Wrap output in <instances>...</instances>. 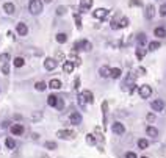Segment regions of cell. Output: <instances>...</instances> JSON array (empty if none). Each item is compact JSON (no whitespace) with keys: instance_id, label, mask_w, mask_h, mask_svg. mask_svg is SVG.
Returning a JSON list of instances; mask_svg holds the SVG:
<instances>
[{"instance_id":"6da1fadb","label":"cell","mask_w":166,"mask_h":158,"mask_svg":"<svg viewBox=\"0 0 166 158\" xmlns=\"http://www.w3.org/2000/svg\"><path fill=\"white\" fill-rule=\"evenodd\" d=\"M28 11L32 14H39L41 11H42V2H41V0H30Z\"/></svg>"},{"instance_id":"7a4b0ae2","label":"cell","mask_w":166,"mask_h":158,"mask_svg":"<svg viewBox=\"0 0 166 158\" xmlns=\"http://www.w3.org/2000/svg\"><path fill=\"white\" fill-rule=\"evenodd\" d=\"M74 52H79V50H85V52H90V50L92 49V44L90 41H86V39H82V41H77L75 42V45H74Z\"/></svg>"},{"instance_id":"3957f363","label":"cell","mask_w":166,"mask_h":158,"mask_svg":"<svg viewBox=\"0 0 166 158\" xmlns=\"http://www.w3.org/2000/svg\"><path fill=\"white\" fill-rule=\"evenodd\" d=\"M150 94H152V88H150L149 84H143V86L140 88L141 99H147V97H150Z\"/></svg>"},{"instance_id":"277c9868","label":"cell","mask_w":166,"mask_h":158,"mask_svg":"<svg viewBox=\"0 0 166 158\" xmlns=\"http://www.w3.org/2000/svg\"><path fill=\"white\" fill-rule=\"evenodd\" d=\"M111 130H113L114 135H118V136H121V135L125 133V127L121 124V122H114L113 127H111Z\"/></svg>"},{"instance_id":"5b68a950","label":"cell","mask_w":166,"mask_h":158,"mask_svg":"<svg viewBox=\"0 0 166 158\" xmlns=\"http://www.w3.org/2000/svg\"><path fill=\"white\" fill-rule=\"evenodd\" d=\"M56 136H60L61 139H71V138H74V132L72 130H58Z\"/></svg>"},{"instance_id":"8992f818","label":"cell","mask_w":166,"mask_h":158,"mask_svg":"<svg viewBox=\"0 0 166 158\" xmlns=\"http://www.w3.org/2000/svg\"><path fill=\"white\" fill-rule=\"evenodd\" d=\"M69 121H71V124H74V125L82 124V114L77 113V111H74V113L69 114Z\"/></svg>"},{"instance_id":"52a82bcc","label":"cell","mask_w":166,"mask_h":158,"mask_svg":"<svg viewBox=\"0 0 166 158\" xmlns=\"http://www.w3.org/2000/svg\"><path fill=\"white\" fill-rule=\"evenodd\" d=\"M56 60L55 58H45V61H44V67L47 69V71H53V69L56 67Z\"/></svg>"},{"instance_id":"ba28073f","label":"cell","mask_w":166,"mask_h":158,"mask_svg":"<svg viewBox=\"0 0 166 158\" xmlns=\"http://www.w3.org/2000/svg\"><path fill=\"white\" fill-rule=\"evenodd\" d=\"M80 95L83 97V100H85L86 103H92V102H94V95H92L91 91H86V89H85V91L80 92Z\"/></svg>"},{"instance_id":"9c48e42d","label":"cell","mask_w":166,"mask_h":158,"mask_svg":"<svg viewBox=\"0 0 166 158\" xmlns=\"http://www.w3.org/2000/svg\"><path fill=\"white\" fill-rule=\"evenodd\" d=\"M107 14H108V10H105V8H97L94 13H92V16H94L96 19H105Z\"/></svg>"},{"instance_id":"30bf717a","label":"cell","mask_w":166,"mask_h":158,"mask_svg":"<svg viewBox=\"0 0 166 158\" xmlns=\"http://www.w3.org/2000/svg\"><path fill=\"white\" fill-rule=\"evenodd\" d=\"M16 32L21 34V36H25V34L28 33V28H27V25L24 24V22H19V24L16 25Z\"/></svg>"},{"instance_id":"8fae6325","label":"cell","mask_w":166,"mask_h":158,"mask_svg":"<svg viewBox=\"0 0 166 158\" xmlns=\"http://www.w3.org/2000/svg\"><path fill=\"white\" fill-rule=\"evenodd\" d=\"M11 133L16 135V136H21V135L24 133V127H22L21 124H14V125H11Z\"/></svg>"},{"instance_id":"7c38bea8","label":"cell","mask_w":166,"mask_h":158,"mask_svg":"<svg viewBox=\"0 0 166 158\" xmlns=\"http://www.w3.org/2000/svg\"><path fill=\"white\" fill-rule=\"evenodd\" d=\"M150 106H152L154 111H161V110L165 108V103L161 102V100H154V102L150 103Z\"/></svg>"},{"instance_id":"4fadbf2b","label":"cell","mask_w":166,"mask_h":158,"mask_svg":"<svg viewBox=\"0 0 166 158\" xmlns=\"http://www.w3.org/2000/svg\"><path fill=\"white\" fill-rule=\"evenodd\" d=\"M3 11H5L6 14H14V11H16V6H14L11 2H6L5 5H3Z\"/></svg>"},{"instance_id":"5bb4252c","label":"cell","mask_w":166,"mask_h":158,"mask_svg":"<svg viewBox=\"0 0 166 158\" xmlns=\"http://www.w3.org/2000/svg\"><path fill=\"white\" fill-rule=\"evenodd\" d=\"M155 16V6L154 5H147L146 6V17L147 19H154Z\"/></svg>"},{"instance_id":"9a60e30c","label":"cell","mask_w":166,"mask_h":158,"mask_svg":"<svg viewBox=\"0 0 166 158\" xmlns=\"http://www.w3.org/2000/svg\"><path fill=\"white\" fill-rule=\"evenodd\" d=\"M74 63H71V61H64L63 64V71L66 72V74H72V71H74Z\"/></svg>"},{"instance_id":"2e32d148","label":"cell","mask_w":166,"mask_h":158,"mask_svg":"<svg viewBox=\"0 0 166 158\" xmlns=\"http://www.w3.org/2000/svg\"><path fill=\"white\" fill-rule=\"evenodd\" d=\"M49 88H52V89H60V88H61V82L58 78H52L49 82Z\"/></svg>"},{"instance_id":"e0dca14e","label":"cell","mask_w":166,"mask_h":158,"mask_svg":"<svg viewBox=\"0 0 166 158\" xmlns=\"http://www.w3.org/2000/svg\"><path fill=\"white\" fill-rule=\"evenodd\" d=\"M154 34H155L157 38H166V30L163 27H157V28L154 30Z\"/></svg>"},{"instance_id":"ac0fdd59","label":"cell","mask_w":166,"mask_h":158,"mask_svg":"<svg viewBox=\"0 0 166 158\" xmlns=\"http://www.w3.org/2000/svg\"><path fill=\"white\" fill-rule=\"evenodd\" d=\"M121 74H122V72H121V69H119V67H111L110 69V77H111V78H119Z\"/></svg>"},{"instance_id":"d6986e66","label":"cell","mask_w":166,"mask_h":158,"mask_svg":"<svg viewBox=\"0 0 166 158\" xmlns=\"http://www.w3.org/2000/svg\"><path fill=\"white\" fill-rule=\"evenodd\" d=\"M69 61L74 63V66H75V64L79 66V64H80V58L77 56V52H71V53H69Z\"/></svg>"},{"instance_id":"ffe728a7","label":"cell","mask_w":166,"mask_h":158,"mask_svg":"<svg viewBox=\"0 0 166 158\" xmlns=\"http://www.w3.org/2000/svg\"><path fill=\"white\" fill-rule=\"evenodd\" d=\"M5 146H6V149L13 150L14 147H16V141H14L13 138H6V139H5Z\"/></svg>"},{"instance_id":"44dd1931","label":"cell","mask_w":166,"mask_h":158,"mask_svg":"<svg viewBox=\"0 0 166 158\" xmlns=\"http://www.w3.org/2000/svg\"><path fill=\"white\" fill-rule=\"evenodd\" d=\"M146 132H147V135L149 136H152V138H157L158 136V130L155 128V127H147V128H146Z\"/></svg>"},{"instance_id":"7402d4cb","label":"cell","mask_w":166,"mask_h":158,"mask_svg":"<svg viewBox=\"0 0 166 158\" xmlns=\"http://www.w3.org/2000/svg\"><path fill=\"white\" fill-rule=\"evenodd\" d=\"M80 6L82 10H90L92 6V0H80Z\"/></svg>"},{"instance_id":"603a6c76","label":"cell","mask_w":166,"mask_h":158,"mask_svg":"<svg viewBox=\"0 0 166 158\" xmlns=\"http://www.w3.org/2000/svg\"><path fill=\"white\" fill-rule=\"evenodd\" d=\"M99 74H100V77H103V78H105V77L110 75V67H108V66H102V67L99 69Z\"/></svg>"},{"instance_id":"cb8c5ba5","label":"cell","mask_w":166,"mask_h":158,"mask_svg":"<svg viewBox=\"0 0 166 158\" xmlns=\"http://www.w3.org/2000/svg\"><path fill=\"white\" fill-rule=\"evenodd\" d=\"M25 64V60L22 58V56H16V58H14V66L16 67H22Z\"/></svg>"},{"instance_id":"d4e9b609","label":"cell","mask_w":166,"mask_h":158,"mask_svg":"<svg viewBox=\"0 0 166 158\" xmlns=\"http://www.w3.org/2000/svg\"><path fill=\"white\" fill-rule=\"evenodd\" d=\"M56 100H58V97H56V95L50 94L49 97H47V103H49L50 106H55V105H56Z\"/></svg>"},{"instance_id":"484cf974","label":"cell","mask_w":166,"mask_h":158,"mask_svg":"<svg viewBox=\"0 0 166 158\" xmlns=\"http://www.w3.org/2000/svg\"><path fill=\"white\" fill-rule=\"evenodd\" d=\"M68 41V36L64 33H58L56 34V42H60V44H64V42Z\"/></svg>"},{"instance_id":"4316f807","label":"cell","mask_w":166,"mask_h":158,"mask_svg":"<svg viewBox=\"0 0 166 158\" xmlns=\"http://www.w3.org/2000/svg\"><path fill=\"white\" fill-rule=\"evenodd\" d=\"M138 147H140L141 150L147 149L149 147V141L147 139H140V141H138Z\"/></svg>"},{"instance_id":"83f0119b","label":"cell","mask_w":166,"mask_h":158,"mask_svg":"<svg viewBox=\"0 0 166 158\" xmlns=\"http://www.w3.org/2000/svg\"><path fill=\"white\" fill-rule=\"evenodd\" d=\"M86 142L90 146H96V136H94V135H91V133H88L86 135Z\"/></svg>"},{"instance_id":"f1b7e54d","label":"cell","mask_w":166,"mask_h":158,"mask_svg":"<svg viewBox=\"0 0 166 158\" xmlns=\"http://www.w3.org/2000/svg\"><path fill=\"white\" fill-rule=\"evenodd\" d=\"M49 84H45L44 82H38L34 84V88H36V91H45V88H47Z\"/></svg>"},{"instance_id":"f546056e","label":"cell","mask_w":166,"mask_h":158,"mask_svg":"<svg viewBox=\"0 0 166 158\" xmlns=\"http://www.w3.org/2000/svg\"><path fill=\"white\" fill-rule=\"evenodd\" d=\"M30 117H32V121H39V119L42 117V113H41V111H33Z\"/></svg>"},{"instance_id":"4dcf8cb0","label":"cell","mask_w":166,"mask_h":158,"mask_svg":"<svg viewBox=\"0 0 166 158\" xmlns=\"http://www.w3.org/2000/svg\"><path fill=\"white\" fill-rule=\"evenodd\" d=\"M10 60H11L10 53H2V55H0V61H2L3 64H6V63H8Z\"/></svg>"},{"instance_id":"1f68e13d","label":"cell","mask_w":166,"mask_h":158,"mask_svg":"<svg viewBox=\"0 0 166 158\" xmlns=\"http://www.w3.org/2000/svg\"><path fill=\"white\" fill-rule=\"evenodd\" d=\"M44 146H45V149H49V150H55L56 149V142H53V141H47Z\"/></svg>"},{"instance_id":"d6a6232c","label":"cell","mask_w":166,"mask_h":158,"mask_svg":"<svg viewBox=\"0 0 166 158\" xmlns=\"http://www.w3.org/2000/svg\"><path fill=\"white\" fill-rule=\"evenodd\" d=\"M157 49H160V42H158V41H152L149 44V50H157Z\"/></svg>"},{"instance_id":"836d02e7","label":"cell","mask_w":166,"mask_h":158,"mask_svg":"<svg viewBox=\"0 0 166 158\" xmlns=\"http://www.w3.org/2000/svg\"><path fill=\"white\" fill-rule=\"evenodd\" d=\"M55 108L58 110V111H61V110L64 108V102H63V99H58V100H56V105H55Z\"/></svg>"},{"instance_id":"e575fe53","label":"cell","mask_w":166,"mask_h":158,"mask_svg":"<svg viewBox=\"0 0 166 158\" xmlns=\"http://www.w3.org/2000/svg\"><path fill=\"white\" fill-rule=\"evenodd\" d=\"M55 60H64V53L61 50H56L55 52Z\"/></svg>"},{"instance_id":"d590c367","label":"cell","mask_w":166,"mask_h":158,"mask_svg":"<svg viewBox=\"0 0 166 158\" xmlns=\"http://www.w3.org/2000/svg\"><path fill=\"white\" fill-rule=\"evenodd\" d=\"M138 42L140 44H146V34H143V33L138 34Z\"/></svg>"},{"instance_id":"8d00e7d4","label":"cell","mask_w":166,"mask_h":158,"mask_svg":"<svg viewBox=\"0 0 166 158\" xmlns=\"http://www.w3.org/2000/svg\"><path fill=\"white\" fill-rule=\"evenodd\" d=\"M74 19H75L77 28H80V27H82V19H80V16H79V14H75V16H74Z\"/></svg>"},{"instance_id":"74e56055","label":"cell","mask_w":166,"mask_h":158,"mask_svg":"<svg viewBox=\"0 0 166 158\" xmlns=\"http://www.w3.org/2000/svg\"><path fill=\"white\" fill-rule=\"evenodd\" d=\"M2 72H3V75L10 74V66H8V64H3V66H2Z\"/></svg>"},{"instance_id":"f35d334b","label":"cell","mask_w":166,"mask_h":158,"mask_svg":"<svg viewBox=\"0 0 166 158\" xmlns=\"http://www.w3.org/2000/svg\"><path fill=\"white\" fill-rule=\"evenodd\" d=\"M141 0H130V6H141Z\"/></svg>"},{"instance_id":"ab89813d","label":"cell","mask_w":166,"mask_h":158,"mask_svg":"<svg viewBox=\"0 0 166 158\" xmlns=\"http://www.w3.org/2000/svg\"><path fill=\"white\" fill-rule=\"evenodd\" d=\"M136 56H138V60H141L143 56H144V49H138L136 50Z\"/></svg>"},{"instance_id":"60d3db41","label":"cell","mask_w":166,"mask_h":158,"mask_svg":"<svg viewBox=\"0 0 166 158\" xmlns=\"http://www.w3.org/2000/svg\"><path fill=\"white\" fill-rule=\"evenodd\" d=\"M129 25V19L127 17H122V21H121V24H119V27H122V28H124V27H127Z\"/></svg>"},{"instance_id":"b9f144b4","label":"cell","mask_w":166,"mask_h":158,"mask_svg":"<svg viewBox=\"0 0 166 158\" xmlns=\"http://www.w3.org/2000/svg\"><path fill=\"white\" fill-rule=\"evenodd\" d=\"M64 13H66V8H64V6H58V8H56V14L61 16V14H64Z\"/></svg>"},{"instance_id":"7bdbcfd3","label":"cell","mask_w":166,"mask_h":158,"mask_svg":"<svg viewBox=\"0 0 166 158\" xmlns=\"http://www.w3.org/2000/svg\"><path fill=\"white\" fill-rule=\"evenodd\" d=\"M160 14H161V16H166V3L160 6Z\"/></svg>"},{"instance_id":"ee69618b","label":"cell","mask_w":166,"mask_h":158,"mask_svg":"<svg viewBox=\"0 0 166 158\" xmlns=\"http://www.w3.org/2000/svg\"><path fill=\"white\" fill-rule=\"evenodd\" d=\"M125 158H138V157H136V153H135V152H127Z\"/></svg>"},{"instance_id":"f6af8a7d","label":"cell","mask_w":166,"mask_h":158,"mask_svg":"<svg viewBox=\"0 0 166 158\" xmlns=\"http://www.w3.org/2000/svg\"><path fill=\"white\" fill-rule=\"evenodd\" d=\"M79 103H80V106H85V105H86V102L83 100V97H82L80 94H79Z\"/></svg>"},{"instance_id":"bcb514c9","label":"cell","mask_w":166,"mask_h":158,"mask_svg":"<svg viewBox=\"0 0 166 158\" xmlns=\"http://www.w3.org/2000/svg\"><path fill=\"white\" fill-rule=\"evenodd\" d=\"M147 121H149V122H154V121H155V116H154L152 113H149V114H147Z\"/></svg>"},{"instance_id":"7dc6e473","label":"cell","mask_w":166,"mask_h":158,"mask_svg":"<svg viewBox=\"0 0 166 158\" xmlns=\"http://www.w3.org/2000/svg\"><path fill=\"white\" fill-rule=\"evenodd\" d=\"M75 89H79V88H80V78H79V77H77V78H75Z\"/></svg>"},{"instance_id":"c3c4849f","label":"cell","mask_w":166,"mask_h":158,"mask_svg":"<svg viewBox=\"0 0 166 158\" xmlns=\"http://www.w3.org/2000/svg\"><path fill=\"white\" fill-rule=\"evenodd\" d=\"M44 2H45V3H50V2H52V0H44Z\"/></svg>"},{"instance_id":"681fc988","label":"cell","mask_w":166,"mask_h":158,"mask_svg":"<svg viewBox=\"0 0 166 158\" xmlns=\"http://www.w3.org/2000/svg\"><path fill=\"white\" fill-rule=\"evenodd\" d=\"M141 158H147V157H141Z\"/></svg>"}]
</instances>
